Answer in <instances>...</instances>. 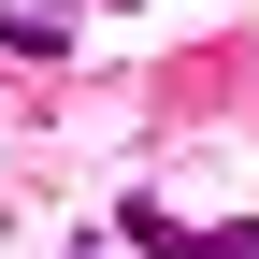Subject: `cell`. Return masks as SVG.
<instances>
[{"label": "cell", "instance_id": "obj_1", "mask_svg": "<svg viewBox=\"0 0 259 259\" xmlns=\"http://www.w3.org/2000/svg\"><path fill=\"white\" fill-rule=\"evenodd\" d=\"M115 231H130V259H202V216H158V202H130Z\"/></svg>", "mask_w": 259, "mask_h": 259}, {"label": "cell", "instance_id": "obj_2", "mask_svg": "<svg viewBox=\"0 0 259 259\" xmlns=\"http://www.w3.org/2000/svg\"><path fill=\"white\" fill-rule=\"evenodd\" d=\"M58 44H72V29H58L44 0H0V58H58Z\"/></svg>", "mask_w": 259, "mask_h": 259}, {"label": "cell", "instance_id": "obj_3", "mask_svg": "<svg viewBox=\"0 0 259 259\" xmlns=\"http://www.w3.org/2000/svg\"><path fill=\"white\" fill-rule=\"evenodd\" d=\"M72 259H115V245H72Z\"/></svg>", "mask_w": 259, "mask_h": 259}, {"label": "cell", "instance_id": "obj_4", "mask_svg": "<svg viewBox=\"0 0 259 259\" xmlns=\"http://www.w3.org/2000/svg\"><path fill=\"white\" fill-rule=\"evenodd\" d=\"M115 15H130V0H115Z\"/></svg>", "mask_w": 259, "mask_h": 259}]
</instances>
